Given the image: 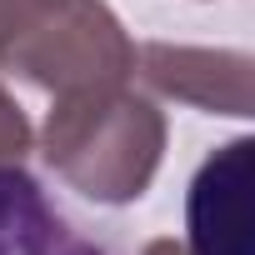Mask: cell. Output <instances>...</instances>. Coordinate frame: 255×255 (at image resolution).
Here are the masks:
<instances>
[{
    "instance_id": "1",
    "label": "cell",
    "mask_w": 255,
    "mask_h": 255,
    "mask_svg": "<svg viewBox=\"0 0 255 255\" xmlns=\"http://www.w3.org/2000/svg\"><path fill=\"white\" fill-rule=\"evenodd\" d=\"M165 110L125 85L55 95L45 115V165L95 205H135L165 160Z\"/></svg>"
},
{
    "instance_id": "2",
    "label": "cell",
    "mask_w": 255,
    "mask_h": 255,
    "mask_svg": "<svg viewBox=\"0 0 255 255\" xmlns=\"http://www.w3.org/2000/svg\"><path fill=\"white\" fill-rule=\"evenodd\" d=\"M0 70L45 95L125 85L135 75V40L105 0H35L0 40Z\"/></svg>"
},
{
    "instance_id": "3",
    "label": "cell",
    "mask_w": 255,
    "mask_h": 255,
    "mask_svg": "<svg viewBox=\"0 0 255 255\" xmlns=\"http://www.w3.org/2000/svg\"><path fill=\"white\" fill-rule=\"evenodd\" d=\"M250 165H255L250 135L205 155L185 195L190 255H255L250 250Z\"/></svg>"
},
{
    "instance_id": "4",
    "label": "cell",
    "mask_w": 255,
    "mask_h": 255,
    "mask_svg": "<svg viewBox=\"0 0 255 255\" xmlns=\"http://www.w3.org/2000/svg\"><path fill=\"white\" fill-rule=\"evenodd\" d=\"M135 65L150 90L200 105L210 115H250V55L195 50V45H145Z\"/></svg>"
},
{
    "instance_id": "5",
    "label": "cell",
    "mask_w": 255,
    "mask_h": 255,
    "mask_svg": "<svg viewBox=\"0 0 255 255\" xmlns=\"http://www.w3.org/2000/svg\"><path fill=\"white\" fill-rule=\"evenodd\" d=\"M0 255H105L85 240L25 175V165H0Z\"/></svg>"
},
{
    "instance_id": "6",
    "label": "cell",
    "mask_w": 255,
    "mask_h": 255,
    "mask_svg": "<svg viewBox=\"0 0 255 255\" xmlns=\"http://www.w3.org/2000/svg\"><path fill=\"white\" fill-rule=\"evenodd\" d=\"M30 120H25V110L15 105V95L0 85V165H25V155H30Z\"/></svg>"
},
{
    "instance_id": "7",
    "label": "cell",
    "mask_w": 255,
    "mask_h": 255,
    "mask_svg": "<svg viewBox=\"0 0 255 255\" xmlns=\"http://www.w3.org/2000/svg\"><path fill=\"white\" fill-rule=\"evenodd\" d=\"M35 5V0H0V40H5L20 20H25V10Z\"/></svg>"
},
{
    "instance_id": "8",
    "label": "cell",
    "mask_w": 255,
    "mask_h": 255,
    "mask_svg": "<svg viewBox=\"0 0 255 255\" xmlns=\"http://www.w3.org/2000/svg\"><path fill=\"white\" fill-rule=\"evenodd\" d=\"M140 255H190V250H185L180 240H150V245H145Z\"/></svg>"
}]
</instances>
